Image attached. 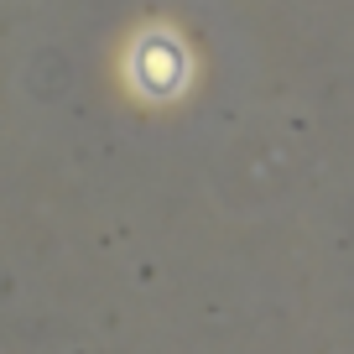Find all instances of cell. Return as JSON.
Here are the masks:
<instances>
[{
  "label": "cell",
  "instance_id": "cell-1",
  "mask_svg": "<svg viewBox=\"0 0 354 354\" xmlns=\"http://www.w3.org/2000/svg\"><path fill=\"white\" fill-rule=\"evenodd\" d=\"M131 73L146 94H172L188 73V57L177 47V37H162V32H146L136 42V57H131Z\"/></svg>",
  "mask_w": 354,
  "mask_h": 354
}]
</instances>
